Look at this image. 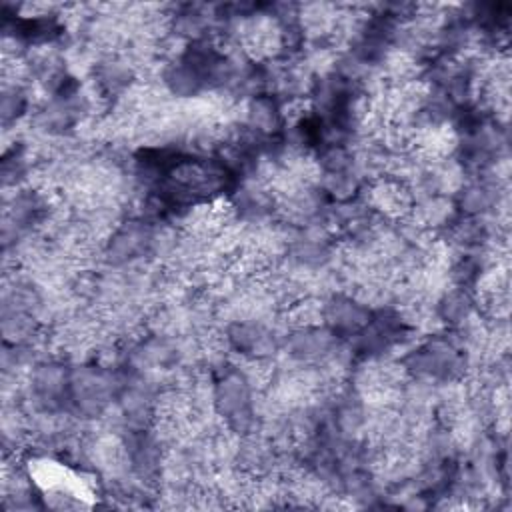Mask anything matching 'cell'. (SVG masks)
Wrapping results in <instances>:
<instances>
[{
    "label": "cell",
    "mask_w": 512,
    "mask_h": 512,
    "mask_svg": "<svg viewBox=\"0 0 512 512\" xmlns=\"http://www.w3.org/2000/svg\"><path fill=\"white\" fill-rule=\"evenodd\" d=\"M212 404L232 432L248 434L254 428L256 404L248 374L226 372L212 390Z\"/></svg>",
    "instance_id": "6da1fadb"
},
{
    "label": "cell",
    "mask_w": 512,
    "mask_h": 512,
    "mask_svg": "<svg viewBox=\"0 0 512 512\" xmlns=\"http://www.w3.org/2000/svg\"><path fill=\"white\" fill-rule=\"evenodd\" d=\"M462 352L446 338H432L412 350L406 358L404 370L420 380L450 382L462 374Z\"/></svg>",
    "instance_id": "7a4b0ae2"
},
{
    "label": "cell",
    "mask_w": 512,
    "mask_h": 512,
    "mask_svg": "<svg viewBox=\"0 0 512 512\" xmlns=\"http://www.w3.org/2000/svg\"><path fill=\"white\" fill-rule=\"evenodd\" d=\"M322 320L334 336L358 334L372 318L368 306L348 294H336L322 304Z\"/></svg>",
    "instance_id": "3957f363"
}]
</instances>
